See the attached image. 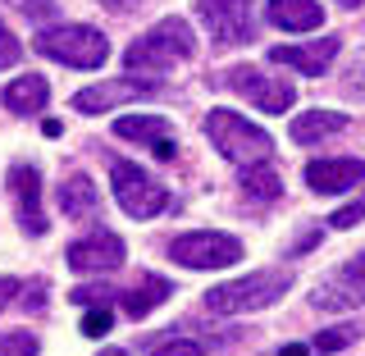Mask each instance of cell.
I'll return each instance as SVG.
<instances>
[{"mask_svg":"<svg viewBox=\"0 0 365 356\" xmlns=\"http://www.w3.org/2000/svg\"><path fill=\"white\" fill-rule=\"evenodd\" d=\"M192 51H197V37H192L187 23L160 19L146 37H137L128 51H123V64H128V73H169L174 64L192 60Z\"/></svg>","mask_w":365,"mask_h":356,"instance_id":"cell-1","label":"cell"},{"mask_svg":"<svg viewBox=\"0 0 365 356\" xmlns=\"http://www.w3.org/2000/svg\"><path fill=\"white\" fill-rule=\"evenodd\" d=\"M288 288H292V274L288 270H260V274H247V279H233V283L210 288V293H205V311H215V315L260 311V306L279 302Z\"/></svg>","mask_w":365,"mask_h":356,"instance_id":"cell-2","label":"cell"},{"mask_svg":"<svg viewBox=\"0 0 365 356\" xmlns=\"http://www.w3.org/2000/svg\"><path fill=\"white\" fill-rule=\"evenodd\" d=\"M205 133H210V142L220 146V156H228L233 165H265L274 142L265 128H256V123H247L242 114L233 110H210L205 114Z\"/></svg>","mask_w":365,"mask_h":356,"instance_id":"cell-3","label":"cell"},{"mask_svg":"<svg viewBox=\"0 0 365 356\" xmlns=\"http://www.w3.org/2000/svg\"><path fill=\"white\" fill-rule=\"evenodd\" d=\"M37 51L46 55V60H60L68 68H101L110 60L106 32L87 28V23H60V28L37 32Z\"/></svg>","mask_w":365,"mask_h":356,"instance_id":"cell-4","label":"cell"},{"mask_svg":"<svg viewBox=\"0 0 365 356\" xmlns=\"http://www.w3.org/2000/svg\"><path fill=\"white\" fill-rule=\"evenodd\" d=\"M110 188H114V201L123 205V215H133V220H155L169 205L165 183H155L142 165H128V160H114Z\"/></svg>","mask_w":365,"mask_h":356,"instance_id":"cell-5","label":"cell"},{"mask_svg":"<svg viewBox=\"0 0 365 356\" xmlns=\"http://www.w3.org/2000/svg\"><path fill=\"white\" fill-rule=\"evenodd\" d=\"M169 256L187 270H228V265L242 260V243L228 238V233H210V228H205V233L174 238V243H169Z\"/></svg>","mask_w":365,"mask_h":356,"instance_id":"cell-6","label":"cell"},{"mask_svg":"<svg viewBox=\"0 0 365 356\" xmlns=\"http://www.w3.org/2000/svg\"><path fill=\"white\" fill-rule=\"evenodd\" d=\"M201 23L220 46H247L256 37V9L251 0H197Z\"/></svg>","mask_w":365,"mask_h":356,"instance_id":"cell-7","label":"cell"},{"mask_svg":"<svg viewBox=\"0 0 365 356\" xmlns=\"http://www.w3.org/2000/svg\"><path fill=\"white\" fill-rule=\"evenodd\" d=\"M228 87L242 91L251 106L265 110V114H283V110H292V101H297L292 83H283V78H269V73H260V68H251V64L228 68Z\"/></svg>","mask_w":365,"mask_h":356,"instance_id":"cell-8","label":"cell"},{"mask_svg":"<svg viewBox=\"0 0 365 356\" xmlns=\"http://www.w3.org/2000/svg\"><path fill=\"white\" fill-rule=\"evenodd\" d=\"M311 302L319 311H356V306H365V251L329 274V279L315 288Z\"/></svg>","mask_w":365,"mask_h":356,"instance_id":"cell-9","label":"cell"},{"mask_svg":"<svg viewBox=\"0 0 365 356\" xmlns=\"http://www.w3.org/2000/svg\"><path fill=\"white\" fill-rule=\"evenodd\" d=\"M123 265V238L110 233V228H96L91 238H78L68 247V270L78 274H110Z\"/></svg>","mask_w":365,"mask_h":356,"instance_id":"cell-10","label":"cell"},{"mask_svg":"<svg viewBox=\"0 0 365 356\" xmlns=\"http://www.w3.org/2000/svg\"><path fill=\"white\" fill-rule=\"evenodd\" d=\"M137 96H155V83H146V78H114V83L83 87V91L73 96V110L101 114V110H114V106H123V101H137Z\"/></svg>","mask_w":365,"mask_h":356,"instance_id":"cell-11","label":"cell"},{"mask_svg":"<svg viewBox=\"0 0 365 356\" xmlns=\"http://www.w3.org/2000/svg\"><path fill=\"white\" fill-rule=\"evenodd\" d=\"M114 133H119L123 142H142V146H151L160 160H174V156H178L169 119H155V114H123V119H114Z\"/></svg>","mask_w":365,"mask_h":356,"instance_id":"cell-12","label":"cell"},{"mask_svg":"<svg viewBox=\"0 0 365 356\" xmlns=\"http://www.w3.org/2000/svg\"><path fill=\"white\" fill-rule=\"evenodd\" d=\"M9 188H14V197H19L23 228H28L32 238H41L51 224H46V210H41V178H37V169H32V165H14V169H9Z\"/></svg>","mask_w":365,"mask_h":356,"instance_id":"cell-13","label":"cell"},{"mask_svg":"<svg viewBox=\"0 0 365 356\" xmlns=\"http://www.w3.org/2000/svg\"><path fill=\"white\" fill-rule=\"evenodd\" d=\"M361 178H365L361 160H311V165H306V183H311V192H319V197L351 192Z\"/></svg>","mask_w":365,"mask_h":356,"instance_id":"cell-14","label":"cell"},{"mask_svg":"<svg viewBox=\"0 0 365 356\" xmlns=\"http://www.w3.org/2000/svg\"><path fill=\"white\" fill-rule=\"evenodd\" d=\"M338 55V37H319V41H306V46H274L269 60L274 64H288L297 73H329V64H334Z\"/></svg>","mask_w":365,"mask_h":356,"instance_id":"cell-15","label":"cell"},{"mask_svg":"<svg viewBox=\"0 0 365 356\" xmlns=\"http://www.w3.org/2000/svg\"><path fill=\"white\" fill-rule=\"evenodd\" d=\"M265 14L274 28L283 32H315L319 23H324V9L315 5V0H269Z\"/></svg>","mask_w":365,"mask_h":356,"instance_id":"cell-16","label":"cell"},{"mask_svg":"<svg viewBox=\"0 0 365 356\" xmlns=\"http://www.w3.org/2000/svg\"><path fill=\"white\" fill-rule=\"evenodd\" d=\"M60 210L68 215V220H96L101 215V192H96V183L83 178V174H73L60 188Z\"/></svg>","mask_w":365,"mask_h":356,"instance_id":"cell-17","label":"cell"},{"mask_svg":"<svg viewBox=\"0 0 365 356\" xmlns=\"http://www.w3.org/2000/svg\"><path fill=\"white\" fill-rule=\"evenodd\" d=\"M342 128H347V114H338V110H306L302 119H292V142L315 146V142H324V137H334Z\"/></svg>","mask_w":365,"mask_h":356,"instance_id":"cell-18","label":"cell"},{"mask_svg":"<svg viewBox=\"0 0 365 356\" xmlns=\"http://www.w3.org/2000/svg\"><path fill=\"white\" fill-rule=\"evenodd\" d=\"M46 96H51V87H46L41 73H23V78H14V83L5 87V106L14 114H37L46 106Z\"/></svg>","mask_w":365,"mask_h":356,"instance_id":"cell-19","label":"cell"},{"mask_svg":"<svg viewBox=\"0 0 365 356\" xmlns=\"http://www.w3.org/2000/svg\"><path fill=\"white\" fill-rule=\"evenodd\" d=\"M169 293H174V288H169L165 279H155V274H151V279H142L128 297H123V311H128L133 320H142L146 311H155L160 302H169Z\"/></svg>","mask_w":365,"mask_h":356,"instance_id":"cell-20","label":"cell"},{"mask_svg":"<svg viewBox=\"0 0 365 356\" xmlns=\"http://www.w3.org/2000/svg\"><path fill=\"white\" fill-rule=\"evenodd\" d=\"M242 192H247V197H256V201H274L283 192V183L269 169V160H265V165H247L242 169Z\"/></svg>","mask_w":365,"mask_h":356,"instance_id":"cell-21","label":"cell"},{"mask_svg":"<svg viewBox=\"0 0 365 356\" xmlns=\"http://www.w3.org/2000/svg\"><path fill=\"white\" fill-rule=\"evenodd\" d=\"M0 356H37V338L14 329V334H0Z\"/></svg>","mask_w":365,"mask_h":356,"instance_id":"cell-22","label":"cell"},{"mask_svg":"<svg viewBox=\"0 0 365 356\" xmlns=\"http://www.w3.org/2000/svg\"><path fill=\"white\" fill-rule=\"evenodd\" d=\"M351 338H356V329H324V334L315 338V352H342Z\"/></svg>","mask_w":365,"mask_h":356,"instance_id":"cell-23","label":"cell"},{"mask_svg":"<svg viewBox=\"0 0 365 356\" xmlns=\"http://www.w3.org/2000/svg\"><path fill=\"white\" fill-rule=\"evenodd\" d=\"M110 325H114V320H110L106 306H96V311H87V315H83V334H87V338H106V334H110Z\"/></svg>","mask_w":365,"mask_h":356,"instance_id":"cell-24","label":"cell"},{"mask_svg":"<svg viewBox=\"0 0 365 356\" xmlns=\"http://www.w3.org/2000/svg\"><path fill=\"white\" fill-rule=\"evenodd\" d=\"M19 55H23V46H19V37L0 23V68H14L19 64Z\"/></svg>","mask_w":365,"mask_h":356,"instance_id":"cell-25","label":"cell"},{"mask_svg":"<svg viewBox=\"0 0 365 356\" xmlns=\"http://www.w3.org/2000/svg\"><path fill=\"white\" fill-rule=\"evenodd\" d=\"M151 356H201V342H192V338H169V342H160Z\"/></svg>","mask_w":365,"mask_h":356,"instance_id":"cell-26","label":"cell"},{"mask_svg":"<svg viewBox=\"0 0 365 356\" xmlns=\"http://www.w3.org/2000/svg\"><path fill=\"white\" fill-rule=\"evenodd\" d=\"M365 220V201H351V205H342L338 215H329V224L334 228H356Z\"/></svg>","mask_w":365,"mask_h":356,"instance_id":"cell-27","label":"cell"},{"mask_svg":"<svg viewBox=\"0 0 365 356\" xmlns=\"http://www.w3.org/2000/svg\"><path fill=\"white\" fill-rule=\"evenodd\" d=\"M5 5L23 9L28 19H51V14H55V0H5Z\"/></svg>","mask_w":365,"mask_h":356,"instance_id":"cell-28","label":"cell"},{"mask_svg":"<svg viewBox=\"0 0 365 356\" xmlns=\"http://www.w3.org/2000/svg\"><path fill=\"white\" fill-rule=\"evenodd\" d=\"M14 293H19V283H14V279H0V311L14 302Z\"/></svg>","mask_w":365,"mask_h":356,"instance_id":"cell-29","label":"cell"},{"mask_svg":"<svg viewBox=\"0 0 365 356\" xmlns=\"http://www.w3.org/2000/svg\"><path fill=\"white\" fill-rule=\"evenodd\" d=\"M101 5H106V9H133L137 0H101Z\"/></svg>","mask_w":365,"mask_h":356,"instance_id":"cell-30","label":"cell"},{"mask_svg":"<svg viewBox=\"0 0 365 356\" xmlns=\"http://www.w3.org/2000/svg\"><path fill=\"white\" fill-rule=\"evenodd\" d=\"M279 356H311V352H306V347H302V342H292V347H283Z\"/></svg>","mask_w":365,"mask_h":356,"instance_id":"cell-31","label":"cell"},{"mask_svg":"<svg viewBox=\"0 0 365 356\" xmlns=\"http://www.w3.org/2000/svg\"><path fill=\"white\" fill-rule=\"evenodd\" d=\"M101 356H123V352H119V347H110V352H101Z\"/></svg>","mask_w":365,"mask_h":356,"instance_id":"cell-32","label":"cell"},{"mask_svg":"<svg viewBox=\"0 0 365 356\" xmlns=\"http://www.w3.org/2000/svg\"><path fill=\"white\" fill-rule=\"evenodd\" d=\"M342 5H347V9H356V5H361V0H342Z\"/></svg>","mask_w":365,"mask_h":356,"instance_id":"cell-33","label":"cell"}]
</instances>
